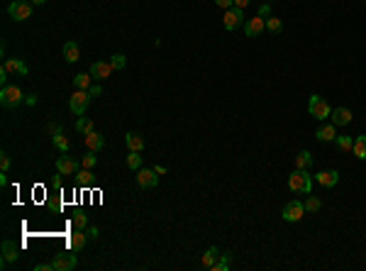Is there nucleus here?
<instances>
[{"label": "nucleus", "instance_id": "f03ea898", "mask_svg": "<svg viewBox=\"0 0 366 271\" xmlns=\"http://www.w3.org/2000/svg\"><path fill=\"white\" fill-rule=\"evenodd\" d=\"M25 103V93L17 88V86H2L0 88V105L5 110H15Z\"/></svg>", "mask_w": 366, "mask_h": 271}, {"label": "nucleus", "instance_id": "c85d7f7f", "mask_svg": "<svg viewBox=\"0 0 366 271\" xmlns=\"http://www.w3.org/2000/svg\"><path fill=\"white\" fill-rule=\"evenodd\" d=\"M303 205H305V212H320L322 201H320L317 196H310V193H308V198L303 201Z\"/></svg>", "mask_w": 366, "mask_h": 271}, {"label": "nucleus", "instance_id": "4468645a", "mask_svg": "<svg viewBox=\"0 0 366 271\" xmlns=\"http://www.w3.org/2000/svg\"><path fill=\"white\" fill-rule=\"evenodd\" d=\"M332 125H337V127H347L352 120H354V115H352V110L349 108H332Z\"/></svg>", "mask_w": 366, "mask_h": 271}, {"label": "nucleus", "instance_id": "c9c22d12", "mask_svg": "<svg viewBox=\"0 0 366 271\" xmlns=\"http://www.w3.org/2000/svg\"><path fill=\"white\" fill-rule=\"evenodd\" d=\"M110 64H113L115 71H122V68L127 66V57H125V54H115V57L110 59Z\"/></svg>", "mask_w": 366, "mask_h": 271}, {"label": "nucleus", "instance_id": "79ce46f5", "mask_svg": "<svg viewBox=\"0 0 366 271\" xmlns=\"http://www.w3.org/2000/svg\"><path fill=\"white\" fill-rule=\"evenodd\" d=\"M215 5H218V7H222V10H229V7L234 5V0H215Z\"/></svg>", "mask_w": 366, "mask_h": 271}, {"label": "nucleus", "instance_id": "4c0bfd02", "mask_svg": "<svg viewBox=\"0 0 366 271\" xmlns=\"http://www.w3.org/2000/svg\"><path fill=\"white\" fill-rule=\"evenodd\" d=\"M0 169H2V171L10 169V156H7V151H0Z\"/></svg>", "mask_w": 366, "mask_h": 271}, {"label": "nucleus", "instance_id": "f704fd0d", "mask_svg": "<svg viewBox=\"0 0 366 271\" xmlns=\"http://www.w3.org/2000/svg\"><path fill=\"white\" fill-rule=\"evenodd\" d=\"M73 227H76V230H85V227H88L85 212H73Z\"/></svg>", "mask_w": 366, "mask_h": 271}, {"label": "nucleus", "instance_id": "20e7f679", "mask_svg": "<svg viewBox=\"0 0 366 271\" xmlns=\"http://www.w3.org/2000/svg\"><path fill=\"white\" fill-rule=\"evenodd\" d=\"M308 113H310V118H315V120H327V118L332 115V108L327 105V100H325L322 95L312 93L310 100H308Z\"/></svg>", "mask_w": 366, "mask_h": 271}, {"label": "nucleus", "instance_id": "5701e85b", "mask_svg": "<svg viewBox=\"0 0 366 271\" xmlns=\"http://www.w3.org/2000/svg\"><path fill=\"white\" fill-rule=\"evenodd\" d=\"M352 154L357 156V159H366V135H359L354 137V147H352Z\"/></svg>", "mask_w": 366, "mask_h": 271}, {"label": "nucleus", "instance_id": "cd10ccee", "mask_svg": "<svg viewBox=\"0 0 366 271\" xmlns=\"http://www.w3.org/2000/svg\"><path fill=\"white\" fill-rule=\"evenodd\" d=\"M335 147H337L339 151H352V147H354V137L337 135V139H335Z\"/></svg>", "mask_w": 366, "mask_h": 271}, {"label": "nucleus", "instance_id": "39448f33", "mask_svg": "<svg viewBox=\"0 0 366 271\" xmlns=\"http://www.w3.org/2000/svg\"><path fill=\"white\" fill-rule=\"evenodd\" d=\"M88 105H90V95H88V90H73L71 100H69V110H71L73 115H78V118H83L85 115V110H88Z\"/></svg>", "mask_w": 366, "mask_h": 271}, {"label": "nucleus", "instance_id": "ddd939ff", "mask_svg": "<svg viewBox=\"0 0 366 271\" xmlns=\"http://www.w3.org/2000/svg\"><path fill=\"white\" fill-rule=\"evenodd\" d=\"M113 71H115V68H113L110 61H93L88 73H90L95 81H105V78H110V76H113Z\"/></svg>", "mask_w": 366, "mask_h": 271}, {"label": "nucleus", "instance_id": "393cba45", "mask_svg": "<svg viewBox=\"0 0 366 271\" xmlns=\"http://www.w3.org/2000/svg\"><path fill=\"white\" fill-rule=\"evenodd\" d=\"M76 181H78L81 186L90 188V186L95 183V179H93V169H81V171L76 174Z\"/></svg>", "mask_w": 366, "mask_h": 271}, {"label": "nucleus", "instance_id": "f8f14e48", "mask_svg": "<svg viewBox=\"0 0 366 271\" xmlns=\"http://www.w3.org/2000/svg\"><path fill=\"white\" fill-rule=\"evenodd\" d=\"M17 257H20V247L12 240H2V262H0V269H5L7 264L17 262Z\"/></svg>", "mask_w": 366, "mask_h": 271}, {"label": "nucleus", "instance_id": "1a4fd4ad", "mask_svg": "<svg viewBox=\"0 0 366 271\" xmlns=\"http://www.w3.org/2000/svg\"><path fill=\"white\" fill-rule=\"evenodd\" d=\"M81 166H83L81 161H76L73 156H66V154L56 159V171H59L61 176H76V174L81 171Z\"/></svg>", "mask_w": 366, "mask_h": 271}, {"label": "nucleus", "instance_id": "c756f323", "mask_svg": "<svg viewBox=\"0 0 366 271\" xmlns=\"http://www.w3.org/2000/svg\"><path fill=\"white\" fill-rule=\"evenodd\" d=\"M229 264H232V252H225V254H220V259L215 262V267L210 271H227Z\"/></svg>", "mask_w": 366, "mask_h": 271}, {"label": "nucleus", "instance_id": "473e14b6", "mask_svg": "<svg viewBox=\"0 0 366 271\" xmlns=\"http://www.w3.org/2000/svg\"><path fill=\"white\" fill-rule=\"evenodd\" d=\"M98 151H93V149H88L85 154H83V159H81V164H83V169H95V164H98V156H95Z\"/></svg>", "mask_w": 366, "mask_h": 271}, {"label": "nucleus", "instance_id": "412c9836", "mask_svg": "<svg viewBox=\"0 0 366 271\" xmlns=\"http://www.w3.org/2000/svg\"><path fill=\"white\" fill-rule=\"evenodd\" d=\"M52 142H54V147H56L61 154H69V149H71V142H69V137L64 135V130L54 132V135H52Z\"/></svg>", "mask_w": 366, "mask_h": 271}, {"label": "nucleus", "instance_id": "f257e3e1", "mask_svg": "<svg viewBox=\"0 0 366 271\" xmlns=\"http://www.w3.org/2000/svg\"><path fill=\"white\" fill-rule=\"evenodd\" d=\"M288 191L298 196H308L312 191V176L308 174V169H295L288 176Z\"/></svg>", "mask_w": 366, "mask_h": 271}, {"label": "nucleus", "instance_id": "c03bdc74", "mask_svg": "<svg viewBox=\"0 0 366 271\" xmlns=\"http://www.w3.org/2000/svg\"><path fill=\"white\" fill-rule=\"evenodd\" d=\"M47 130H49V135H54V132H59V130H61V125H59V122H49V127H47Z\"/></svg>", "mask_w": 366, "mask_h": 271}, {"label": "nucleus", "instance_id": "a878e982", "mask_svg": "<svg viewBox=\"0 0 366 271\" xmlns=\"http://www.w3.org/2000/svg\"><path fill=\"white\" fill-rule=\"evenodd\" d=\"M218 259H220V249L218 247H210V249L203 254V267H205V269H213Z\"/></svg>", "mask_w": 366, "mask_h": 271}, {"label": "nucleus", "instance_id": "7c9ffc66", "mask_svg": "<svg viewBox=\"0 0 366 271\" xmlns=\"http://www.w3.org/2000/svg\"><path fill=\"white\" fill-rule=\"evenodd\" d=\"M142 151H130L127 154V169H132V171H140L142 169V156H140Z\"/></svg>", "mask_w": 366, "mask_h": 271}, {"label": "nucleus", "instance_id": "dca6fc26", "mask_svg": "<svg viewBox=\"0 0 366 271\" xmlns=\"http://www.w3.org/2000/svg\"><path fill=\"white\" fill-rule=\"evenodd\" d=\"M2 68L7 71V73H17V76H27L29 73V68H27V64L22 61V59H5L2 61Z\"/></svg>", "mask_w": 366, "mask_h": 271}, {"label": "nucleus", "instance_id": "37998d69", "mask_svg": "<svg viewBox=\"0 0 366 271\" xmlns=\"http://www.w3.org/2000/svg\"><path fill=\"white\" fill-rule=\"evenodd\" d=\"M98 232H100V230H98L95 225H88V227H85V235H88V237H93V240L98 237Z\"/></svg>", "mask_w": 366, "mask_h": 271}, {"label": "nucleus", "instance_id": "bb28decb", "mask_svg": "<svg viewBox=\"0 0 366 271\" xmlns=\"http://www.w3.org/2000/svg\"><path fill=\"white\" fill-rule=\"evenodd\" d=\"M90 78H93L90 73H76V76H73V86H76L78 90H88V88L93 86Z\"/></svg>", "mask_w": 366, "mask_h": 271}, {"label": "nucleus", "instance_id": "aec40b11", "mask_svg": "<svg viewBox=\"0 0 366 271\" xmlns=\"http://www.w3.org/2000/svg\"><path fill=\"white\" fill-rule=\"evenodd\" d=\"M61 52H64V59H66L69 64H76V61L81 59V47H78V42H66Z\"/></svg>", "mask_w": 366, "mask_h": 271}, {"label": "nucleus", "instance_id": "b1692460", "mask_svg": "<svg viewBox=\"0 0 366 271\" xmlns=\"http://www.w3.org/2000/svg\"><path fill=\"white\" fill-rule=\"evenodd\" d=\"M312 154L308 151V149H303V151H298V156H295V169H310L312 166Z\"/></svg>", "mask_w": 366, "mask_h": 271}, {"label": "nucleus", "instance_id": "7ed1b4c3", "mask_svg": "<svg viewBox=\"0 0 366 271\" xmlns=\"http://www.w3.org/2000/svg\"><path fill=\"white\" fill-rule=\"evenodd\" d=\"M32 10H34V2L32 0H12L7 5V15L15 20V22H25L32 17Z\"/></svg>", "mask_w": 366, "mask_h": 271}, {"label": "nucleus", "instance_id": "6e6552de", "mask_svg": "<svg viewBox=\"0 0 366 271\" xmlns=\"http://www.w3.org/2000/svg\"><path fill=\"white\" fill-rule=\"evenodd\" d=\"M264 30H266V17H261V15H254L252 20H247V22H244V34H247L249 39L261 37V34H264Z\"/></svg>", "mask_w": 366, "mask_h": 271}, {"label": "nucleus", "instance_id": "423d86ee", "mask_svg": "<svg viewBox=\"0 0 366 271\" xmlns=\"http://www.w3.org/2000/svg\"><path fill=\"white\" fill-rule=\"evenodd\" d=\"M244 25V10H239V7H229V10H225V17H222V27L227 30V32H234L237 27H242Z\"/></svg>", "mask_w": 366, "mask_h": 271}, {"label": "nucleus", "instance_id": "09e8293b", "mask_svg": "<svg viewBox=\"0 0 366 271\" xmlns=\"http://www.w3.org/2000/svg\"><path fill=\"white\" fill-rule=\"evenodd\" d=\"M154 171H156L159 176H164V174H166V166H161V164H156V166H154Z\"/></svg>", "mask_w": 366, "mask_h": 271}, {"label": "nucleus", "instance_id": "ea45409f", "mask_svg": "<svg viewBox=\"0 0 366 271\" xmlns=\"http://www.w3.org/2000/svg\"><path fill=\"white\" fill-rule=\"evenodd\" d=\"M37 100H39L37 93H27V95H25V105H37Z\"/></svg>", "mask_w": 366, "mask_h": 271}, {"label": "nucleus", "instance_id": "a19ab883", "mask_svg": "<svg viewBox=\"0 0 366 271\" xmlns=\"http://www.w3.org/2000/svg\"><path fill=\"white\" fill-rule=\"evenodd\" d=\"M34 271H54V269H52V262H42V264H34Z\"/></svg>", "mask_w": 366, "mask_h": 271}, {"label": "nucleus", "instance_id": "9b49d317", "mask_svg": "<svg viewBox=\"0 0 366 271\" xmlns=\"http://www.w3.org/2000/svg\"><path fill=\"white\" fill-rule=\"evenodd\" d=\"M156 183H159V174L154 169H140L137 171V186L140 188L149 191V188H156Z\"/></svg>", "mask_w": 366, "mask_h": 271}, {"label": "nucleus", "instance_id": "72a5a7b5", "mask_svg": "<svg viewBox=\"0 0 366 271\" xmlns=\"http://www.w3.org/2000/svg\"><path fill=\"white\" fill-rule=\"evenodd\" d=\"M266 30L274 32V34H279V32L283 30V22H281L279 17H269V20H266Z\"/></svg>", "mask_w": 366, "mask_h": 271}, {"label": "nucleus", "instance_id": "2f4dec72", "mask_svg": "<svg viewBox=\"0 0 366 271\" xmlns=\"http://www.w3.org/2000/svg\"><path fill=\"white\" fill-rule=\"evenodd\" d=\"M76 132H81V135H90V132H95V130H93V122H90L88 118H78V122H76Z\"/></svg>", "mask_w": 366, "mask_h": 271}, {"label": "nucleus", "instance_id": "4be33fe9", "mask_svg": "<svg viewBox=\"0 0 366 271\" xmlns=\"http://www.w3.org/2000/svg\"><path fill=\"white\" fill-rule=\"evenodd\" d=\"M85 147L93 149V151H100L105 147V139H103L100 132H90V135H85Z\"/></svg>", "mask_w": 366, "mask_h": 271}, {"label": "nucleus", "instance_id": "8fccbe9b", "mask_svg": "<svg viewBox=\"0 0 366 271\" xmlns=\"http://www.w3.org/2000/svg\"><path fill=\"white\" fill-rule=\"evenodd\" d=\"M0 186H7V171L0 174Z\"/></svg>", "mask_w": 366, "mask_h": 271}, {"label": "nucleus", "instance_id": "de8ad7c7", "mask_svg": "<svg viewBox=\"0 0 366 271\" xmlns=\"http://www.w3.org/2000/svg\"><path fill=\"white\" fill-rule=\"evenodd\" d=\"M249 5V0H234V7H239V10H244Z\"/></svg>", "mask_w": 366, "mask_h": 271}, {"label": "nucleus", "instance_id": "3c124183", "mask_svg": "<svg viewBox=\"0 0 366 271\" xmlns=\"http://www.w3.org/2000/svg\"><path fill=\"white\" fill-rule=\"evenodd\" d=\"M32 2H34V5H44L47 0H32Z\"/></svg>", "mask_w": 366, "mask_h": 271}, {"label": "nucleus", "instance_id": "58836bf2", "mask_svg": "<svg viewBox=\"0 0 366 271\" xmlns=\"http://www.w3.org/2000/svg\"><path fill=\"white\" fill-rule=\"evenodd\" d=\"M88 95H90V98H98V95H103V88L95 83V86H90V88H88Z\"/></svg>", "mask_w": 366, "mask_h": 271}, {"label": "nucleus", "instance_id": "e433bc0d", "mask_svg": "<svg viewBox=\"0 0 366 271\" xmlns=\"http://www.w3.org/2000/svg\"><path fill=\"white\" fill-rule=\"evenodd\" d=\"M256 15H261V17H271V5H269V2H261Z\"/></svg>", "mask_w": 366, "mask_h": 271}, {"label": "nucleus", "instance_id": "49530a36", "mask_svg": "<svg viewBox=\"0 0 366 271\" xmlns=\"http://www.w3.org/2000/svg\"><path fill=\"white\" fill-rule=\"evenodd\" d=\"M52 186H54L56 191L61 188V174H59V176H54V181H52Z\"/></svg>", "mask_w": 366, "mask_h": 271}, {"label": "nucleus", "instance_id": "0eeeda50", "mask_svg": "<svg viewBox=\"0 0 366 271\" xmlns=\"http://www.w3.org/2000/svg\"><path fill=\"white\" fill-rule=\"evenodd\" d=\"M303 215H305L303 201H288V203L283 205V212H281V217H283L286 222H300Z\"/></svg>", "mask_w": 366, "mask_h": 271}, {"label": "nucleus", "instance_id": "a211bd4d", "mask_svg": "<svg viewBox=\"0 0 366 271\" xmlns=\"http://www.w3.org/2000/svg\"><path fill=\"white\" fill-rule=\"evenodd\" d=\"M85 240H88L85 230H73V235L69 237V249H73V252H81V249L85 247Z\"/></svg>", "mask_w": 366, "mask_h": 271}, {"label": "nucleus", "instance_id": "2eb2a0df", "mask_svg": "<svg viewBox=\"0 0 366 271\" xmlns=\"http://www.w3.org/2000/svg\"><path fill=\"white\" fill-rule=\"evenodd\" d=\"M315 181H317L322 188H335L337 181H339V171H335V169H330V171H320V174L315 176Z\"/></svg>", "mask_w": 366, "mask_h": 271}, {"label": "nucleus", "instance_id": "a18cd8bd", "mask_svg": "<svg viewBox=\"0 0 366 271\" xmlns=\"http://www.w3.org/2000/svg\"><path fill=\"white\" fill-rule=\"evenodd\" d=\"M7 76H10V73H7L5 68H0V83H2V86H7Z\"/></svg>", "mask_w": 366, "mask_h": 271}, {"label": "nucleus", "instance_id": "6ab92c4d", "mask_svg": "<svg viewBox=\"0 0 366 271\" xmlns=\"http://www.w3.org/2000/svg\"><path fill=\"white\" fill-rule=\"evenodd\" d=\"M125 144H127L130 151H142L144 149V137L140 135V132H127L125 135Z\"/></svg>", "mask_w": 366, "mask_h": 271}, {"label": "nucleus", "instance_id": "f3484780", "mask_svg": "<svg viewBox=\"0 0 366 271\" xmlns=\"http://www.w3.org/2000/svg\"><path fill=\"white\" fill-rule=\"evenodd\" d=\"M315 139H317V142H335V139H337V125H332V122L320 125L317 132H315Z\"/></svg>", "mask_w": 366, "mask_h": 271}, {"label": "nucleus", "instance_id": "9d476101", "mask_svg": "<svg viewBox=\"0 0 366 271\" xmlns=\"http://www.w3.org/2000/svg\"><path fill=\"white\" fill-rule=\"evenodd\" d=\"M71 252H73V249H71ZM71 252L56 254V257L52 259V269H54V271H73V269H76L78 259H76V254H71Z\"/></svg>", "mask_w": 366, "mask_h": 271}]
</instances>
